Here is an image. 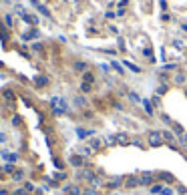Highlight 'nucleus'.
Returning <instances> with one entry per match:
<instances>
[{
	"label": "nucleus",
	"instance_id": "f257e3e1",
	"mask_svg": "<svg viewBox=\"0 0 187 195\" xmlns=\"http://www.w3.org/2000/svg\"><path fill=\"white\" fill-rule=\"evenodd\" d=\"M53 109H55V113H66L68 105L65 99H53Z\"/></svg>",
	"mask_w": 187,
	"mask_h": 195
},
{
	"label": "nucleus",
	"instance_id": "f03ea898",
	"mask_svg": "<svg viewBox=\"0 0 187 195\" xmlns=\"http://www.w3.org/2000/svg\"><path fill=\"white\" fill-rule=\"evenodd\" d=\"M149 145H153V147L163 145V133H159V131L151 133V135H149Z\"/></svg>",
	"mask_w": 187,
	"mask_h": 195
},
{
	"label": "nucleus",
	"instance_id": "7ed1b4c3",
	"mask_svg": "<svg viewBox=\"0 0 187 195\" xmlns=\"http://www.w3.org/2000/svg\"><path fill=\"white\" fill-rule=\"evenodd\" d=\"M18 12L22 14V18H24V22H28V24H36V22H38V18H36V16H32V14H28V12H24L22 8H18Z\"/></svg>",
	"mask_w": 187,
	"mask_h": 195
},
{
	"label": "nucleus",
	"instance_id": "20e7f679",
	"mask_svg": "<svg viewBox=\"0 0 187 195\" xmlns=\"http://www.w3.org/2000/svg\"><path fill=\"white\" fill-rule=\"evenodd\" d=\"M163 141H165V143H169V145H173L177 139H175V135H173L171 131H163Z\"/></svg>",
	"mask_w": 187,
	"mask_h": 195
},
{
	"label": "nucleus",
	"instance_id": "39448f33",
	"mask_svg": "<svg viewBox=\"0 0 187 195\" xmlns=\"http://www.w3.org/2000/svg\"><path fill=\"white\" fill-rule=\"evenodd\" d=\"M115 141H117L119 145H127V143H129V135H125V133H119V135H115Z\"/></svg>",
	"mask_w": 187,
	"mask_h": 195
},
{
	"label": "nucleus",
	"instance_id": "423d86ee",
	"mask_svg": "<svg viewBox=\"0 0 187 195\" xmlns=\"http://www.w3.org/2000/svg\"><path fill=\"white\" fill-rule=\"evenodd\" d=\"M77 135L78 137H91V135H95V131L93 129H77Z\"/></svg>",
	"mask_w": 187,
	"mask_h": 195
},
{
	"label": "nucleus",
	"instance_id": "0eeeda50",
	"mask_svg": "<svg viewBox=\"0 0 187 195\" xmlns=\"http://www.w3.org/2000/svg\"><path fill=\"white\" fill-rule=\"evenodd\" d=\"M2 157H4L6 161H10V163H14V161L18 159V155H16V153H8V151H2Z\"/></svg>",
	"mask_w": 187,
	"mask_h": 195
},
{
	"label": "nucleus",
	"instance_id": "6e6552de",
	"mask_svg": "<svg viewBox=\"0 0 187 195\" xmlns=\"http://www.w3.org/2000/svg\"><path fill=\"white\" fill-rule=\"evenodd\" d=\"M70 165L81 167V165H83V157H78V155H70Z\"/></svg>",
	"mask_w": 187,
	"mask_h": 195
},
{
	"label": "nucleus",
	"instance_id": "1a4fd4ad",
	"mask_svg": "<svg viewBox=\"0 0 187 195\" xmlns=\"http://www.w3.org/2000/svg\"><path fill=\"white\" fill-rule=\"evenodd\" d=\"M137 185H141V179L139 177H129L127 179V187H137Z\"/></svg>",
	"mask_w": 187,
	"mask_h": 195
},
{
	"label": "nucleus",
	"instance_id": "9d476101",
	"mask_svg": "<svg viewBox=\"0 0 187 195\" xmlns=\"http://www.w3.org/2000/svg\"><path fill=\"white\" fill-rule=\"evenodd\" d=\"M149 183H153V175L151 173H145L143 177H141V185H149Z\"/></svg>",
	"mask_w": 187,
	"mask_h": 195
},
{
	"label": "nucleus",
	"instance_id": "9b49d317",
	"mask_svg": "<svg viewBox=\"0 0 187 195\" xmlns=\"http://www.w3.org/2000/svg\"><path fill=\"white\" fill-rule=\"evenodd\" d=\"M101 145H103V141H99V139H93V141H88V147L95 151V149H101Z\"/></svg>",
	"mask_w": 187,
	"mask_h": 195
},
{
	"label": "nucleus",
	"instance_id": "f8f14e48",
	"mask_svg": "<svg viewBox=\"0 0 187 195\" xmlns=\"http://www.w3.org/2000/svg\"><path fill=\"white\" fill-rule=\"evenodd\" d=\"M38 36V30H30V32H24V40H30V38H36Z\"/></svg>",
	"mask_w": 187,
	"mask_h": 195
},
{
	"label": "nucleus",
	"instance_id": "ddd939ff",
	"mask_svg": "<svg viewBox=\"0 0 187 195\" xmlns=\"http://www.w3.org/2000/svg\"><path fill=\"white\" fill-rule=\"evenodd\" d=\"M65 191H68V195H83V193H81V189H78V187H66Z\"/></svg>",
	"mask_w": 187,
	"mask_h": 195
},
{
	"label": "nucleus",
	"instance_id": "4468645a",
	"mask_svg": "<svg viewBox=\"0 0 187 195\" xmlns=\"http://www.w3.org/2000/svg\"><path fill=\"white\" fill-rule=\"evenodd\" d=\"M141 103H143L145 111H147V113H149V115H153V113H155V111H153V107H151V103H149V101H141Z\"/></svg>",
	"mask_w": 187,
	"mask_h": 195
},
{
	"label": "nucleus",
	"instance_id": "2eb2a0df",
	"mask_svg": "<svg viewBox=\"0 0 187 195\" xmlns=\"http://www.w3.org/2000/svg\"><path fill=\"white\" fill-rule=\"evenodd\" d=\"M161 195H173V189H171L169 185H163V187H161Z\"/></svg>",
	"mask_w": 187,
	"mask_h": 195
},
{
	"label": "nucleus",
	"instance_id": "dca6fc26",
	"mask_svg": "<svg viewBox=\"0 0 187 195\" xmlns=\"http://www.w3.org/2000/svg\"><path fill=\"white\" fill-rule=\"evenodd\" d=\"M83 80H85V82H91V85H93V80H95V77H93L91 72H85V75H83Z\"/></svg>",
	"mask_w": 187,
	"mask_h": 195
},
{
	"label": "nucleus",
	"instance_id": "f3484780",
	"mask_svg": "<svg viewBox=\"0 0 187 195\" xmlns=\"http://www.w3.org/2000/svg\"><path fill=\"white\" fill-rule=\"evenodd\" d=\"M91 87H93L91 82H83V85H81V91L83 92H91Z\"/></svg>",
	"mask_w": 187,
	"mask_h": 195
},
{
	"label": "nucleus",
	"instance_id": "a211bd4d",
	"mask_svg": "<svg viewBox=\"0 0 187 195\" xmlns=\"http://www.w3.org/2000/svg\"><path fill=\"white\" fill-rule=\"evenodd\" d=\"M119 185H121V179H115V181H111V183L107 185V187H109V189H117Z\"/></svg>",
	"mask_w": 187,
	"mask_h": 195
},
{
	"label": "nucleus",
	"instance_id": "6ab92c4d",
	"mask_svg": "<svg viewBox=\"0 0 187 195\" xmlns=\"http://www.w3.org/2000/svg\"><path fill=\"white\" fill-rule=\"evenodd\" d=\"M161 187H163V185H161V183L153 185V187H151V193H161Z\"/></svg>",
	"mask_w": 187,
	"mask_h": 195
},
{
	"label": "nucleus",
	"instance_id": "aec40b11",
	"mask_svg": "<svg viewBox=\"0 0 187 195\" xmlns=\"http://www.w3.org/2000/svg\"><path fill=\"white\" fill-rule=\"evenodd\" d=\"M12 179L20 181V179H22V171H14V173H12Z\"/></svg>",
	"mask_w": 187,
	"mask_h": 195
},
{
	"label": "nucleus",
	"instance_id": "412c9836",
	"mask_svg": "<svg viewBox=\"0 0 187 195\" xmlns=\"http://www.w3.org/2000/svg\"><path fill=\"white\" fill-rule=\"evenodd\" d=\"M75 69H77V70H85V69H87V65H85V62H77Z\"/></svg>",
	"mask_w": 187,
	"mask_h": 195
},
{
	"label": "nucleus",
	"instance_id": "4be33fe9",
	"mask_svg": "<svg viewBox=\"0 0 187 195\" xmlns=\"http://www.w3.org/2000/svg\"><path fill=\"white\" fill-rule=\"evenodd\" d=\"M4 99H14V95H12V91H8V89H6V91H4Z\"/></svg>",
	"mask_w": 187,
	"mask_h": 195
},
{
	"label": "nucleus",
	"instance_id": "5701e85b",
	"mask_svg": "<svg viewBox=\"0 0 187 195\" xmlns=\"http://www.w3.org/2000/svg\"><path fill=\"white\" fill-rule=\"evenodd\" d=\"M36 85H46V77H38L36 79Z\"/></svg>",
	"mask_w": 187,
	"mask_h": 195
},
{
	"label": "nucleus",
	"instance_id": "b1692460",
	"mask_svg": "<svg viewBox=\"0 0 187 195\" xmlns=\"http://www.w3.org/2000/svg\"><path fill=\"white\" fill-rule=\"evenodd\" d=\"M14 195H28V191H26V189H16Z\"/></svg>",
	"mask_w": 187,
	"mask_h": 195
},
{
	"label": "nucleus",
	"instance_id": "393cba45",
	"mask_svg": "<svg viewBox=\"0 0 187 195\" xmlns=\"http://www.w3.org/2000/svg\"><path fill=\"white\" fill-rule=\"evenodd\" d=\"M127 67H129L133 72H139V67H135V65H131V62H127Z\"/></svg>",
	"mask_w": 187,
	"mask_h": 195
},
{
	"label": "nucleus",
	"instance_id": "a878e982",
	"mask_svg": "<svg viewBox=\"0 0 187 195\" xmlns=\"http://www.w3.org/2000/svg\"><path fill=\"white\" fill-rule=\"evenodd\" d=\"M20 123H22V121H20V117H14V119H12V125H16V127H18Z\"/></svg>",
	"mask_w": 187,
	"mask_h": 195
},
{
	"label": "nucleus",
	"instance_id": "bb28decb",
	"mask_svg": "<svg viewBox=\"0 0 187 195\" xmlns=\"http://www.w3.org/2000/svg\"><path fill=\"white\" fill-rule=\"evenodd\" d=\"M163 179H165V181H173V175H169V173H163Z\"/></svg>",
	"mask_w": 187,
	"mask_h": 195
},
{
	"label": "nucleus",
	"instance_id": "cd10ccee",
	"mask_svg": "<svg viewBox=\"0 0 187 195\" xmlns=\"http://www.w3.org/2000/svg\"><path fill=\"white\" fill-rule=\"evenodd\" d=\"M24 189H26V191L30 193V191H32V189H34V185H32V183H26V185H24Z\"/></svg>",
	"mask_w": 187,
	"mask_h": 195
},
{
	"label": "nucleus",
	"instance_id": "c85d7f7f",
	"mask_svg": "<svg viewBox=\"0 0 187 195\" xmlns=\"http://www.w3.org/2000/svg\"><path fill=\"white\" fill-rule=\"evenodd\" d=\"M181 145H185V147H187V135H181Z\"/></svg>",
	"mask_w": 187,
	"mask_h": 195
},
{
	"label": "nucleus",
	"instance_id": "c756f323",
	"mask_svg": "<svg viewBox=\"0 0 187 195\" xmlns=\"http://www.w3.org/2000/svg\"><path fill=\"white\" fill-rule=\"evenodd\" d=\"M83 195H95V189H87V191H85Z\"/></svg>",
	"mask_w": 187,
	"mask_h": 195
},
{
	"label": "nucleus",
	"instance_id": "7c9ffc66",
	"mask_svg": "<svg viewBox=\"0 0 187 195\" xmlns=\"http://www.w3.org/2000/svg\"><path fill=\"white\" fill-rule=\"evenodd\" d=\"M2 141H6V137H4V135L0 133V143H2Z\"/></svg>",
	"mask_w": 187,
	"mask_h": 195
},
{
	"label": "nucleus",
	"instance_id": "2f4dec72",
	"mask_svg": "<svg viewBox=\"0 0 187 195\" xmlns=\"http://www.w3.org/2000/svg\"><path fill=\"white\" fill-rule=\"evenodd\" d=\"M2 173H4V171H2V169H0V179H2V177H4V175H2Z\"/></svg>",
	"mask_w": 187,
	"mask_h": 195
}]
</instances>
